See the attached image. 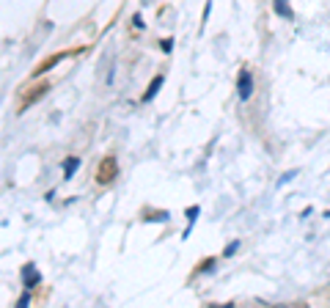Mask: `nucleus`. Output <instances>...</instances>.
I'll return each instance as SVG.
<instances>
[{
    "label": "nucleus",
    "mask_w": 330,
    "mask_h": 308,
    "mask_svg": "<svg viewBox=\"0 0 330 308\" xmlns=\"http://www.w3.org/2000/svg\"><path fill=\"white\" fill-rule=\"evenodd\" d=\"M118 173H121V171H118V160L113 154H108L105 160H99V165H96V185H102V187L105 185H113Z\"/></svg>",
    "instance_id": "f257e3e1"
},
{
    "label": "nucleus",
    "mask_w": 330,
    "mask_h": 308,
    "mask_svg": "<svg viewBox=\"0 0 330 308\" xmlns=\"http://www.w3.org/2000/svg\"><path fill=\"white\" fill-rule=\"evenodd\" d=\"M50 85H53L50 80H42V83H36L33 88H28L25 94H22V99H20V113H22V110H28L30 105H36L39 99H44L47 94H50Z\"/></svg>",
    "instance_id": "f03ea898"
},
{
    "label": "nucleus",
    "mask_w": 330,
    "mask_h": 308,
    "mask_svg": "<svg viewBox=\"0 0 330 308\" xmlns=\"http://www.w3.org/2000/svg\"><path fill=\"white\" fill-rule=\"evenodd\" d=\"M77 52H83V47H80V50H61V52H55V55H47L42 64H39V66L33 69V77L44 75V72H50V69H53L55 64H61L63 58H72V55H77Z\"/></svg>",
    "instance_id": "7ed1b4c3"
},
{
    "label": "nucleus",
    "mask_w": 330,
    "mask_h": 308,
    "mask_svg": "<svg viewBox=\"0 0 330 308\" xmlns=\"http://www.w3.org/2000/svg\"><path fill=\"white\" fill-rule=\"evenodd\" d=\"M237 94H239V99H242V102H248V99H251V94H253V77H251V72H248V69H242V72H239Z\"/></svg>",
    "instance_id": "20e7f679"
},
{
    "label": "nucleus",
    "mask_w": 330,
    "mask_h": 308,
    "mask_svg": "<svg viewBox=\"0 0 330 308\" xmlns=\"http://www.w3.org/2000/svg\"><path fill=\"white\" fill-rule=\"evenodd\" d=\"M22 283H25V289H33L36 283H42V275H39V270H36L33 264L22 267Z\"/></svg>",
    "instance_id": "39448f33"
},
{
    "label": "nucleus",
    "mask_w": 330,
    "mask_h": 308,
    "mask_svg": "<svg viewBox=\"0 0 330 308\" xmlns=\"http://www.w3.org/2000/svg\"><path fill=\"white\" fill-rule=\"evenodd\" d=\"M163 83H165V77H163V75H157L154 80L149 83V91L143 94V102H151V99H154V97H157V91H160V85H163Z\"/></svg>",
    "instance_id": "423d86ee"
},
{
    "label": "nucleus",
    "mask_w": 330,
    "mask_h": 308,
    "mask_svg": "<svg viewBox=\"0 0 330 308\" xmlns=\"http://www.w3.org/2000/svg\"><path fill=\"white\" fill-rule=\"evenodd\" d=\"M141 218L143 220H168V209H143Z\"/></svg>",
    "instance_id": "0eeeda50"
},
{
    "label": "nucleus",
    "mask_w": 330,
    "mask_h": 308,
    "mask_svg": "<svg viewBox=\"0 0 330 308\" xmlns=\"http://www.w3.org/2000/svg\"><path fill=\"white\" fill-rule=\"evenodd\" d=\"M272 6H275V11L281 14V17L292 20V9H289V0H272Z\"/></svg>",
    "instance_id": "6e6552de"
},
{
    "label": "nucleus",
    "mask_w": 330,
    "mask_h": 308,
    "mask_svg": "<svg viewBox=\"0 0 330 308\" xmlns=\"http://www.w3.org/2000/svg\"><path fill=\"white\" fill-rule=\"evenodd\" d=\"M77 168H80V160H77V157H66V162H63V176H72Z\"/></svg>",
    "instance_id": "1a4fd4ad"
},
{
    "label": "nucleus",
    "mask_w": 330,
    "mask_h": 308,
    "mask_svg": "<svg viewBox=\"0 0 330 308\" xmlns=\"http://www.w3.org/2000/svg\"><path fill=\"white\" fill-rule=\"evenodd\" d=\"M234 250H237V242H231V245H229V248H226V250H223V253H226V256H231V253H234Z\"/></svg>",
    "instance_id": "9d476101"
},
{
    "label": "nucleus",
    "mask_w": 330,
    "mask_h": 308,
    "mask_svg": "<svg viewBox=\"0 0 330 308\" xmlns=\"http://www.w3.org/2000/svg\"><path fill=\"white\" fill-rule=\"evenodd\" d=\"M28 303H30V295H28V292H25V295L20 297V305H28Z\"/></svg>",
    "instance_id": "9b49d317"
}]
</instances>
